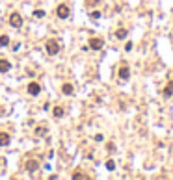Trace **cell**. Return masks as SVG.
I'll use <instances>...</instances> for the list:
<instances>
[{"instance_id":"6da1fadb","label":"cell","mask_w":173,"mask_h":180,"mask_svg":"<svg viewBox=\"0 0 173 180\" xmlns=\"http://www.w3.org/2000/svg\"><path fill=\"white\" fill-rule=\"evenodd\" d=\"M45 49H47V52L51 54V56H56V54L60 52V45H58L54 39H48L47 45H45Z\"/></svg>"},{"instance_id":"7a4b0ae2","label":"cell","mask_w":173,"mask_h":180,"mask_svg":"<svg viewBox=\"0 0 173 180\" xmlns=\"http://www.w3.org/2000/svg\"><path fill=\"white\" fill-rule=\"evenodd\" d=\"M9 24H11L13 28H21V26H22V17H21V13L13 11V13L9 15Z\"/></svg>"},{"instance_id":"3957f363","label":"cell","mask_w":173,"mask_h":180,"mask_svg":"<svg viewBox=\"0 0 173 180\" xmlns=\"http://www.w3.org/2000/svg\"><path fill=\"white\" fill-rule=\"evenodd\" d=\"M104 47V41L101 39V37H91L89 39V49H93V50H101Z\"/></svg>"},{"instance_id":"277c9868","label":"cell","mask_w":173,"mask_h":180,"mask_svg":"<svg viewBox=\"0 0 173 180\" xmlns=\"http://www.w3.org/2000/svg\"><path fill=\"white\" fill-rule=\"evenodd\" d=\"M28 93H30L32 97L39 95V93H41V85H39L37 82H30V84H28Z\"/></svg>"},{"instance_id":"5b68a950","label":"cell","mask_w":173,"mask_h":180,"mask_svg":"<svg viewBox=\"0 0 173 180\" xmlns=\"http://www.w3.org/2000/svg\"><path fill=\"white\" fill-rule=\"evenodd\" d=\"M56 15H58L60 19H67V17H69V8H67L65 4H60V6L56 8Z\"/></svg>"},{"instance_id":"8992f818","label":"cell","mask_w":173,"mask_h":180,"mask_svg":"<svg viewBox=\"0 0 173 180\" xmlns=\"http://www.w3.org/2000/svg\"><path fill=\"white\" fill-rule=\"evenodd\" d=\"M129 76H130V69L127 65H121L119 67V78L121 80H129Z\"/></svg>"},{"instance_id":"52a82bcc","label":"cell","mask_w":173,"mask_h":180,"mask_svg":"<svg viewBox=\"0 0 173 180\" xmlns=\"http://www.w3.org/2000/svg\"><path fill=\"white\" fill-rule=\"evenodd\" d=\"M24 167H26V171H28V173H34V171H37V169H39V162H37V160H28Z\"/></svg>"},{"instance_id":"ba28073f","label":"cell","mask_w":173,"mask_h":180,"mask_svg":"<svg viewBox=\"0 0 173 180\" xmlns=\"http://www.w3.org/2000/svg\"><path fill=\"white\" fill-rule=\"evenodd\" d=\"M9 141H11L9 134H6V132H0V147H8V145H9Z\"/></svg>"},{"instance_id":"9c48e42d","label":"cell","mask_w":173,"mask_h":180,"mask_svg":"<svg viewBox=\"0 0 173 180\" xmlns=\"http://www.w3.org/2000/svg\"><path fill=\"white\" fill-rule=\"evenodd\" d=\"M11 69V63L8 59H0V73H8Z\"/></svg>"},{"instance_id":"30bf717a","label":"cell","mask_w":173,"mask_h":180,"mask_svg":"<svg viewBox=\"0 0 173 180\" xmlns=\"http://www.w3.org/2000/svg\"><path fill=\"white\" fill-rule=\"evenodd\" d=\"M52 115H54L56 119L63 117V108H62V106H54V110H52Z\"/></svg>"},{"instance_id":"8fae6325","label":"cell","mask_w":173,"mask_h":180,"mask_svg":"<svg viewBox=\"0 0 173 180\" xmlns=\"http://www.w3.org/2000/svg\"><path fill=\"white\" fill-rule=\"evenodd\" d=\"M62 91H63L65 95H73V91H75V87H73L71 84H63V85H62Z\"/></svg>"},{"instance_id":"7c38bea8","label":"cell","mask_w":173,"mask_h":180,"mask_svg":"<svg viewBox=\"0 0 173 180\" xmlns=\"http://www.w3.org/2000/svg\"><path fill=\"white\" fill-rule=\"evenodd\" d=\"M127 35H129V32H127L125 28H119V30L115 32V37H117V39H125Z\"/></svg>"},{"instance_id":"4fadbf2b","label":"cell","mask_w":173,"mask_h":180,"mask_svg":"<svg viewBox=\"0 0 173 180\" xmlns=\"http://www.w3.org/2000/svg\"><path fill=\"white\" fill-rule=\"evenodd\" d=\"M9 45V35H0V47H8Z\"/></svg>"},{"instance_id":"5bb4252c","label":"cell","mask_w":173,"mask_h":180,"mask_svg":"<svg viewBox=\"0 0 173 180\" xmlns=\"http://www.w3.org/2000/svg\"><path fill=\"white\" fill-rule=\"evenodd\" d=\"M36 134H37V136H45V134H47V126H37Z\"/></svg>"},{"instance_id":"9a60e30c","label":"cell","mask_w":173,"mask_h":180,"mask_svg":"<svg viewBox=\"0 0 173 180\" xmlns=\"http://www.w3.org/2000/svg\"><path fill=\"white\" fill-rule=\"evenodd\" d=\"M171 93H173V82H171V84H169V85L166 87V91H164V95H166V97H169Z\"/></svg>"},{"instance_id":"2e32d148","label":"cell","mask_w":173,"mask_h":180,"mask_svg":"<svg viewBox=\"0 0 173 180\" xmlns=\"http://www.w3.org/2000/svg\"><path fill=\"white\" fill-rule=\"evenodd\" d=\"M73 178H75V180H86L88 176H86V175H82V173H75V175H73Z\"/></svg>"},{"instance_id":"e0dca14e","label":"cell","mask_w":173,"mask_h":180,"mask_svg":"<svg viewBox=\"0 0 173 180\" xmlns=\"http://www.w3.org/2000/svg\"><path fill=\"white\" fill-rule=\"evenodd\" d=\"M106 167H108L110 171H114V169H115V164H114V160H108V162H106Z\"/></svg>"},{"instance_id":"ac0fdd59","label":"cell","mask_w":173,"mask_h":180,"mask_svg":"<svg viewBox=\"0 0 173 180\" xmlns=\"http://www.w3.org/2000/svg\"><path fill=\"white\" fill-rule=\"evenodd\" d=\"M34 15H36V17H45V11H43V9H36Z\"/></svg>"},{"instance_id":"d6986e66","label":"cell","mask_w":173,"mask_h":180,"mask_svg":"<svg viewBox=\"0 0 173 180\" xmlns=\"http://www.w3.org/2000/svg\"><path fill=\"white\" fill-rule=\"evenodd\" d=\"M125 50H127V52H129V50H132V43H130V41L125 45Z\"/></svg>"},{"instance_id":"ffe728a7","label":"cell","mask_w":173,"mask_h":180,"mask_svg":"<svg viewBox=\"0 0 173 180\" xmlns=\"http://www.w3.org/2000/svg\"><path fill=\"white\" fill-rule=\"evenodd\" d=\"M91 17H93V19H99V17H101V11H93Z\"/></svg>"}]
</instances>
